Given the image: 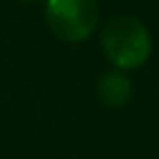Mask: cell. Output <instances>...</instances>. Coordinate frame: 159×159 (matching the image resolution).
I'll list each match as a JSON object with an SVG mask.
<instances>
[{
  "mask_svg": "<svg viewBox=\"0 0 159 159\" xmlns=\"http://www.w3.org/2000/svg\"><path fill=\"white\" fill-rule=\"evenodd\" d=\"M100 46L109 63L118 70H137L142 68L152 52V37L146 24L135 16H116L111 18L100 35Z\"/></svg>",
  "mask_w": 159,
  "mask_h": 159,
  "instance_id": "6da1fadb",
  "label": "cell"
},
{
  "mask_svg": "<svg viewBox=\"0 0 159 159\" xmlns=\"http://www.w3.org/2000/svg\"><path fill=\"white\" fill-rule=\"evenodd\" d=\"M46 24L61 42L79 44L92 37L100 20L98 0H44Z\"/></svg>",
  "mask_w": 159,
  "mask_h": 159,
  "instance_id": "7a4b0ae2",
  "label": "cell"
},
{
  "mask_svg": "<svg viewBox=\"0 0 159 159\" xmlns=\"http://www.w3.org/2000/svg\"><path fill=\"white\" fill-rule=\"evenodd\" d=\"M96 94H98V100L105 107L118 109V107H124L131 100L133 85H131L129 76L122 70H111V72H105L100 76L98 87H96Z\"/></svg>",
  "mask_w": 159,
  "mask_h": 159,
  "instance_id": "3957f363",
  "label": "cell"
},
{
  "mask_svg": "<svg viewBox=\"0 0 159 159\" xmlns=\"http://www.w3.org/2000/svg\"><path fill=\"white\" fill-rule=\"evenodd\" d=\"M18 2H35V0H18Z\"/></svg>",
  "mask_w": 159,
  "mask_h": 159,
  "instance_id": "277c9868",
  "label": "cell"
}]
</instances>
